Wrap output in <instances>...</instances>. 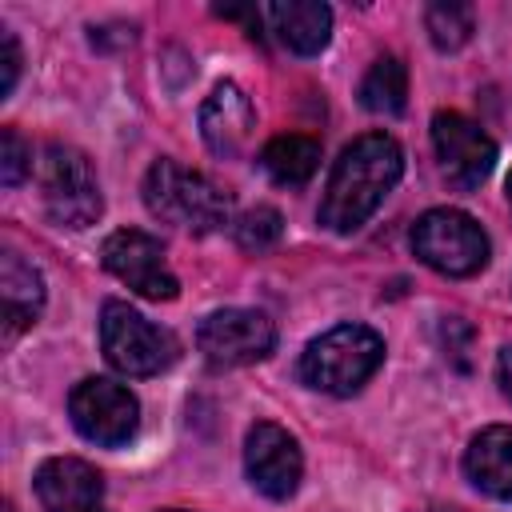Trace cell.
I'll return each mask as SVG.
<instances>
[{
  "label": "cell",
  "mask_w": 512,
  "mask_h": 512,
  "mask_svg": "<svg viewBox=\"0 0 512 512\" xmlns=\"http://www.w3.org/2000/svg\"><path fill=\"white\" fill-rule=\"evenodd\" d=\"M0 304H4L8 332H20V328L36 324V316L44 308V280L20 252L0 256Z\"/></svg>",
  "instance_id": "obj_16"
},
{
  "label": "cell",
  "mask_w": 512,
  "mask_h": 512,
  "mask_svg": "<svg viewBox=\"0 0 512 512\" xmlns=\"http://www.w3.org/2000/svg\"><path fill=\"white\" fill-rule=\"evenodd\" d=\"M280 232H284V220H280V212L268 208V204L248 208V212H240V216L232 220V236H236V244L248 248V252L272 248V244L280 240Z\"/></svg>",
  "instance_id": "obj_20"
},
{
  "label": "cell",
  "mask_w": 512,
  "mask_h": 512,
  "mask_svg": "<svg viewBox=\"0 0 512 512\" xmlns=\"http://www.w3.org/2000/svg\"><path fill=\"white\" fill-rule=\"evenodd\" d=\"M432 144H436L444 176L464 192L484 184L492 164H496L492 136L480 124H472L468 116H460V112H436L432 116Z\"/></svg>",
  "instance_id": "obj_11"
},
{
  "label": "cell",
  "mask_w": 512,
  "mask_h": 512,
  "mask_svg": "<svg viewBox=\"0 0 512 512\" xmlns=\"http://www.w3.org/2000/svg\"><path fill=\"white\" fill-rule=\"evenodd\" d=\"M496 376H500L504 396L512 400V344H508V348H500V356H496Z\"/></svg>",
  "instance_id": "obj_23"
},
{
  "label": "cell",
  "mask_w": 512,
  "mask_h": 512,
  "mask_svg": "<svg viewBox=\"0 0 512 512\" xmlns=\"http://www.w3.org/2000/svg\"><path fill=\"white\" fill-rule=\"evenodd\" d=\"M144 204L156 220L188 228V232H216L232 220V200L208 176L176 164L156 160L144 176Z\"/></svg>",
  "instance_id": "obj_3"
},
{
  "label": "cell",
  "mask_w": 512,
  "mask_h": 512,
  "mask_svg": "<svg viewBox=\"0 0 512 512\" xmlns=\"http://www.w3.org/2000/svg\"><path fill=\"white\" fill-rule=\"evenodd\" d=\"M100 256H104V268L116 280H124L132 292H140L144 300H176L180 284H176L156 236H148L140 228H120L104 240Z\"/></svg>",
  "instance_id": "obj_9"
},
{
  "label": "cell",
  "mask_w": 512,
  "mask_h": 512,
  "mask_svg": "<svg viewBox=\"0 0 512 512\" xmlns=\"http://www.w3.org/2000/svg\"><path fill=\"white\" fill-rule=\"evenodd\" d=\"M244 472L252 480V488L268 500H288L300 488V472H304V456L292 432H284L280 424H252L248 440H244Z\"/></svg>",
  "instance_id": "obj_10"
},
{
  "label": "cell",
  "mask_w": 512,
  "mask_h": 512,
  "mask_svg": "<svg viewBox=\"0 0 512 512\" xmlns=\"http://www.w3.org/2000/svg\"><path fill=\"white\" fill-rule=\"evenodd\" d=\"M68 416H72V424L84 440L104 444V448H120L136 436L140 404L124 384L104 380V376H88L72 388Z\"/></svg>",
  "instance_id": "obj_7"
},
{
  "label": "cell",
  "mask_w": 512,
  "mask_h": 512,
  "mask_svg": "<svg viewBox=\"0 0 512 512\" xmlns=\"http://www.w3.org/2000/svg\"><path fill=\"white\" fill-rule=\"evenodd\" d=\"M272 344H276L272 320L252 308H220V312L204 316L196 328V348L216 368L256 364L272 352Z\"/></svg>",
  "instance_id": "obj_8"
},
{
  "label": "cell",
  "mask_w": 512,
  "mask_h": 512,
  "mask_svg": "<svg viewBox=\"0 0 512 512\" xmlns=\"http://www.w3.org/2000/svg\"><path fill=\"white\" fill-rule=\"evenodd\" d=\"M504 188H508V204H512V172H508V184Z\"/></svg>",
  "instance_id": "obj_24"
},
{
  "label": "cell",
  "mask_w": 512,
  "mask_h": 512,
  "mask_svg": "<svg viewBox=\"0 0 512 512\" xmlns=\"http://www.w3.org/2000/svg\"><path fill=\"white\" fill-rule=\"evenodd\" d=\"M400 172H404V152L392 136L384 132L356 136L332 164V176L320 200V224L332 232H356L380 208V200L396 188Z\"/></svg>",
  "instance_id": "obj_1"
},
{
  "label": "cell",
  "mask_w": 512,
  "mask_h": 512,
  "mask_svg": "<svg viewBox=\"0 0 512 512\" xmlns=\"http://www.w3.org/2000/svg\"><path fill=\"white\" fill-rule=\"evenodd\" d=\"M28 172H32V148L24 144V136L16 128H4L0 132V180L8 188H16Z\"/></svg>",
  "instance_id": "obj_21"
},
{
  "label": "cell",
  "mask_w": 512,
  "mask_h": 512,
  "mask_svg": "<svg viewBox=\"0 0 512 512\" xmlns=\"http://www.w3.org/2000/svg\"><path fill=\"white\" fill-rule=\"evenodd\" d=\"M268 20L276 36L300 56H316L332 36V8L320 0H276L268 4Z\"/></svg>",
  "instance_id": "obj_15"
},
{
  "label": "cell",
  "mask_w": 512,
  "mask_h": 512,
  "mask_svg": "<svg viewBox=\"0 0 512 512\" xmlns=\"http://www.w3.org/2000/svg\"><path fill=\"white\" fill-rule=\"evenodd\" d=\"M384 364V340L364 324H340L316 336L300 356V380L328 396L360 392Z\"/></svg>",
  "instance_id": "obj_2"
},
{
  "label": "cell",
  "mask_w": 512,
  "mask_h": 512,
  "mask_svg": "<svg viewBox=\"0 0 512 512\" xmlns=\"http://www.w3.org/2000/svg\"><path fill=\"white\" fill-rule=\"evenodd\" d=\"M36 500L44 504V512H84L92 504H100L104 496V480L88 460L76 456H52L36 468Z\"/></svg>",
  "instance_id": "obj_13"
},
{
  "label": "cell",
  "mask_w": 512,
  "mask_h": 512,
  "mask_svg": "<svg viewBox=\"0 0 512 512\" xmlns=\"http://www.w3.org/2000/svg\"><path fill=\"white\" fill-rule=\"evenodd\" d=\"M408 96V72L396 56H376L360 80V104L380 116H396Z\"/></svg>",
  "instance_id": "obj_18"
},
{
  "label": "cell",
  "mask_w": 512,
  "mask_h": 512,
  "mask_svg": "<svg viewBox=\"0 0 512 512\" xmlns=\"http://www.w3.org/2000/svg\"><path fill=\"white\" fill-rule=\"evenodd\" d=\"M100 348L124 376H156L176 360V340L120 300L100 308Z\"/></svg>",
  "instance_id": "obj_5"
},
{
  "label": "cell",
  "mask_w": 512,
  "mask_h": 512,
  "mask_svg": "<svg viewBox=\"0 0 512 512\" xmlns=\"http://www.w3.org/2000/svg\"><path fill=\"white\" fill-rule=\"evenodd\" d=\"M16 76H20V44L8 28H0V96L16 88Z\"/></svg>",
  "instance_id": "obj_22"
},
{
  "label": "cell",
  "mask_w": 512,
  "mask_h": 512,
  "mask_svg": "<svg viewBox=\"0 0 512 512\" xmlns=\"http://www.w3.org/2000/svg\"><path fill=\"white\" fill-rule=\"evenodd\" d=\"M416 256L444 276H476L488 264L484 228L460 208H432L412 228Z\"/></svg>",
  "instance_id": "obj_6"
},
{
  "label": "cell",
  "mask_w": 512,
  "mask_h": 512,
  "mask_svg": "<svg viewBox=\"0 0 512 512\" xmlns=\"http://www.w3.org/2000/svg\"><path fill=\"white\" fill-rule=\"evenodd\" d=\"M252 128H256V112H252V100L244 96V88L216 84L212 96L200 108V136H204V144L216 156L232 160V156H240L248 148Z\"/></svg>",
  "instance_id": "obj_12"
},
{
  "label": "cell",
  "mask_w": 512,
  "mask_h": 512,
  "mask_svg": "<svg viewBox=\"0 0 512 512\" xmlns=\"http://www.w3.org/2000/svg\"><path fill=\"white\" fill-rule=\"evenodd\" d=\"M40 196L44 212L60 228H88L100 220V184L84 152L68 144H48L40 160Z\"/></svg>",
  "instance_id": "obj_4"
},
{
  "label": "cell",
  "mask_w": 512,
  "mask_h": 512,
  "mask_svg": "<svg viewBox=\"0 0 512 512\" xmlns=\"http://www.w3.org/2000/svg\"><path fill=\"white\" fill-rule=\"evenodd\" d=\"M424 28H428V36H432V44L440 52H456V48H464L472 40L476 20H472V8L468 4H460V0H436L424 12Z\"/></svg>",
  "instance_id": "obj_19"
},
{
  "label": "cell",
  "mask_w": 512,
  "mask_h": 512,
  "mask_svg": "<svg viewBox=\"0 0 512 512\" xmlns=\"http://www.w3.org/2000/svg\"><path fill=\"white\" fill-rule=\"evenodd\" d=\"M172 512H180V508H172Z\"/></svg>",
  "instance_id": "obj_26"
},
{
  "label": "cell",
  "mask_w": 512,
  "mask_h": 512,
  "mask_svg": "<svg viewBox=\"0 0 512 512\" xmlns=\"http://www.w3.org/2000/svg\"><path fill=\"white\" fill-rule=\"evenodd\" d=\"M84 512H104V504H92V508H84Z\"/></svg>",
  "instance_id": "obj_25"
},
{
  "label": "cell",
  "mask_w": 512,
  "mask_h": 512,
  "mask_svg": "<svg viewBox=\"0 0 512 512\" xmlns=\"http://www.w3.org/2000/svg\"><path fill=\"white\" fill-rule=\"evenodd\" d=\"M464 472L484 496L512 500V428L492 424L476 432L464 452Z\"/></svg>",
  "instance_id": "obj_14"
},
{
  "label": "cell",
  "mask_w": 512,
  "mask_h": 512,
  "mask_svg": "<svg viewBox=\"0 0 512 512\" xmlns=\"http://www.w3.org/2000/svg\"><path fill=\"white\" fill-rule=\"evenodd\" d=\"M260 168H264L276 184L296 188V184L312 180V172L320 168V144H316L312 136H296V132L276 136V140L264 144V152H260Z\"/></svg>",
  "instance_id": "obj_17"
}]
</instances>
